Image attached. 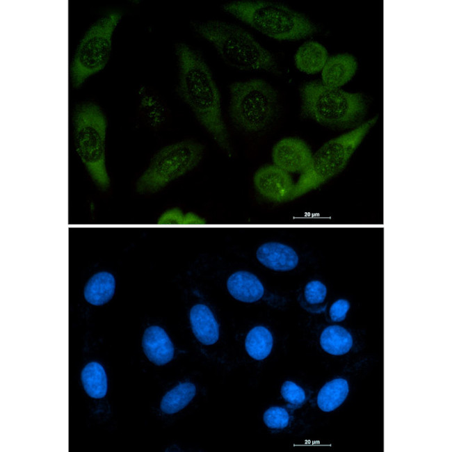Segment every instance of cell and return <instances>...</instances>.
Segmentation results:
<instances>
[{"instance_id":"cell-26","label":"cell","mask_w":452,"mask_h":452,"mask_svg":"<svg viewBox=\"0 0 452 452\" xmlns=\"http://www.w3.org/2000/svg\"><path fill=\"white\" fill-rule=\"evenodd\" d=\"M327 289L324 284L318 280H313L305 287V297L310 304L323 302L326 297Z\"/></svg>"},{"instance_id":"cell-2","label":"cell","mask_w":452,"mask_h":452,"mask_svg":"<svg viewBox=\"0 0 452 452\" xmlns=\"http://www.w3.org/2000/svg\"><path fill=\"white\" fill-rule=\"evenodd\" d=\"M193 30L208 41L228 65L244 71L280 72L273 54L246 30L220 20L192 21Z\"/></svg>"},{"instance_id":"cell-21","label":"cell","mask_w":452,"mask_h":452,"mask_svg":"<svg viewBox=\"0 0 452 452\" xmlns=\"http://www.w3.org/2000/svg\"><path fill=\"white\" fill-rule=\"evenodd\" d=\"M86 394L93 398H104L107 392V376L104 367L97 362L88 363L81 373Z\"/></svg>"},{"instance_id":"cell-18","label":"cell","mask_w":452,"mask_h":452,"mask_svg":"<svg viewBox=\"0 0 452 452\" xmlns=\"http://www.w3.org/2000/svg\"><path fill=\"white\" fill-rule=\"evenodd\" d=\"M115 288L113 275L108 272H99L92 276L86 283L84 298L91 305H102L113 298Z\"/></svg>"},{"instance_id":"cell-24","label":"cell","mask_w":452,"mask_h":452,"mask_svg":"<svg viewBox=\"0 0 452 452\" xmlns=\"http://www.w3.org/2000/svg\"><path fill=\"white\" fill-rule=\"evenodd\" d=\"M263 419L267 427L272 429H283L289 422V415L282 407H271L264 414Z\"/></svg>"},{"instance_id":"cell-19","label":"cell","mask_w":452,"mask_h":452,"mask_svg":"<svg viewBox=\"0 0 452 452\" xmlns=\"http://www.w3.org/2000/svg\"><path fill=\"white\" fill-rule=\"evenodd\" d=\"M349 392L348 384L344 378H336L325 383L317 396V405L324 412H331L339 407Z\"/></svg>"},{"instance_id":"cell-22","label":"cell","mask_w":452,"mask_h":452,"mask_svg":"<svg viewBox=\"0 0 452 452\" xmlns=\"http://www.w3.org/2000/svg\"><path fill=\"white\" fill-rule=\"evenodd\" d=\"M195 393L194 384L188 382L179 383L163 396L160 403L161 410L166 414H175L184 408Z\"/></svg>"},{"instance_id":"cell-11","label":"cell","mask_w":452,"mask_h":452,"mask_svg":"<svg viewBox=\"0 0 452 452\" xmlns=\"http://www.w3.org/2000/svg\"><path fill=\"white\" fill-rule=\"evenodd\" d=\"M253 183L260 194L279 201L291 197L295 185L290 174L274 164L259 168Z\"/></svg>"},{"instance_id":"cell-25","label":"cell","mask_w":452,"mask_h":452,"mask_svg":"<svg viewBox=\"0 0 452 452\" xmlns=\"http://www.w3.org/2000/svg\"><path fill=\"white\" fill-rule=\"evenodd\" d=\"M280 392L284 400L293 405L302 404L306 398L302 387L289 380L283 383Z\"/></svg>"},{"instance_id":"cell-5","label":"cell","mask_w":452,"mask_h":452,"mask_svg":"<svg viewBox=\"0 0 452 452\" xmlns=\"http://www.w3.org/2000/svg\"><path fill=\"white\" fill-rule=\"evenodd\" d=\"M229 115L234 124L250 134L262 131L271 124L278 109V95L268 82L260 79L230 84Z\"/></svg>"},{"instance_id":"cell-4","label":"cell","mask_w":452,"mask_h":452,"mask_svg":"<svg viewBox=\"0 0 452 452\" xmlns=\"http://www.w3.org/2000/svg\"><path fill=\"white\" fill-rule=\"evenodd\" d=\"M300 93L302 115L325 126L346 128L357 122L365 113L366 104L360 93L316 81L304 83Z\"/></svg>"},{"instance_id":"cell-10","label":"cell","mask_w":452,"mask_h":452,"mask_svg":"<svg viewBox=\"0 0 452 452\" xmlns=\"http://www.w3.org/2000/svg\"><path fill=\"white\" fill-rule=\"evenodd\" d=\"M312 157L307 144L298 138H284L272 150L273 164L289 173H302L308 168Z\"/></svg>"},{"instance_id":"cell-8","label":"cell","mask_w":452,"mask_h":452,"mask_svg":"<svg viewBox=\"0 0 452 452\" xmlns=\"http://www.w3.org/2000/svg\"><path fill=\"white\" fill-rule=\"evenodd\" d=\"M204 147L193 140H184L160 149L136 181L138 191L154 192L195 168Z\"/></svg>"},{"instance_id":"cell-6","label":"cell","mask_w":452,"mask_h":452,"mask_svg":"<svg viewBox=\"0 0 452 452\" xmlns=\"http://www.w3.org/2000/svg\"><path fill=\"white\" fill-rule=\"evenodd\" d=\"M376 121L369 120L324 143L312 154L308 168L295 183L291 197L315 189L341 172Z\"/></svg>"},{"instance_id":"cell-9","label":"cell","mask_w":452,"mask_h":452,"mask_svg":"<svg viewBox=\"0 0 452 452\" xmlns=\"http://www.w3.org/2000/svg\"><path fill=\"white\" fill-rule=\"evenodd\" d=\"M118 11L109 12L94 22L79 42L70 67L74 87H79L90 76L102 70L112 48V35L120 21Z\"/></svg>"},{"instance_id":"cell-12","label":"cell","mask_w":452,"mask_h":452,"mask_svg":"<svg viewBox=\"0 0 452 452\" xmlns=\"http://www.w3.org/2000/svg\"><path fill=\"white\" fill-rule=\"evenodd\" d=\"M142 346L147 359L157 366L166 364L173 359V344L166 331L159 326L152 325L145 330Z\"/></svg>"},{"instance_id":"cell-17","label":"cell","mask_w":452,"mask_h":452,"mask_svg":"<svg viewBox=\"0 0 452 452\" xmlns=\"http://www.w3.org/2000/svg\"><path fill=\"white\" fill-rule=\"evenodd\" d=\"M328 58L326 49L319 42L308 41L302 44L295 55V64L301 72L315 74L322 70Z\"/></svg>"},{"instance_id":"cell-15","label":"cell","mask_w":452,"mask_h":452,"mask_svg":"<svg viewBox=\"0 0 452 452\" xmlns=\"http://www.w3.org/2000/svg\"><path fill=\"white\" fill-rule=\"evenodd\" d=\"M190 322L195 337L202 344L212 345L218 340V324L207 305H194L190 311Z\"/></svg>"},{"instance_id":"cell-14","label":"cell","mask_w":452,"mask_h":452,"mask_svg":"<svg viewBox=\"0 0 452 452\" xmlns=\"http://www.w3.org/2000/svg\"><path fill=\"white\" fill-rule=\"evenodd\" d=\"M357 66L355 58L350 54L330 56L321 70V83L328 87L340 88L352 79Z\"/></svg>"},{"instance_id":"cell-27","label":"cell","mask_w":452,"mask_h":452,"mask_svg":"<svg viewBox=\"0 0 452 452\" xmlns=\"http://www.w3.org/2000/svg\"><path fill=\"white\" fill-rule=\"evenodd\" d=\"M350 308V303L345 299H339L335 301L330 307V316L332 321L340 322L345 319L346 314Z\"/></svg>"},{"instance_id":"cell-23","label":"cell","mask_w":452,"mask_h":452,"mask_svg":"<svg viewBox=\"0 0 452 452\" xmlns=\"http://www.w3.org/2000/svg\"><path fill=\"white\" fill-rule=\"evenodd\" d=\"M273 344L272 334L264 326H256L250 330L245 341L248 354L256 360L266 358L271 352Z\"/></svg>"},{"instance_id":"cell-7","label":"cell","mask_w":452,"mask_h":452,"mask_svg":"<svg viewBox=\"0 0 452 452\" xmlns=\"http://www.w3.org/2000/svg\"><path fill=\"white\" fill-rule=\"evenodd\" d=\"M76 151L96 185L106 188L110 179L106 167L105 140L107 122L101 108L88 102L79 105L74 114Z\"/></svg>"},{"instance_id":"cell-16","label":"cell","mask_w":452,"mask_h":452,"mask_svg":"<svg viewBox=\"0 0 452 452\" xmlns=\"http://www.w3.org/2000/svg\"><path fill=\"white\" fill-rule=\"evenodd\" d=\"M227 286L235 299L245 302L259 300L264 292L260 280L254 274L247 271H238L230 275Z\"/></svg>"},{"instance_id":"cell-3","label":"cell","mask_w":452,"mask_h":452,"mask_svg":"<svg viewBox=\"0 0 452 452\" xmlns=\"http://www.w3.org/2000/svg\"><path fill=\"white\" fill-rule=\"evenodd\" d=\"M223 10L259 33L278 40H295L314 33L315 25L286 5L268 1H236Z\"/></svg>"},{"instance_id":"cell-20","label":"cell","mask_w":452,"mask_h":452,"mask_svg":"<svg viewBox=\"0 0 452 452\" xmlns=\"http://www.w3.org/2000/svg\"><path fill=\"white\" fill-rule=\"evenodd\" d=\"M320 344L328 353L342 355L347 353L352 348L353 338L344 328L339 325H330L322 332Z\"/></svg>"},{"instance_id":"cell-13","label":"cell","mask_w":452,"mask_h":452,"mask_svg":"<svg viewBox=\"0 0 452 452\" xmlns=\"http://www.w3.org/2000/svg\"><path fill=\"white\" fill-rule=\"evenodd\" d=\"M256 255L263 265L275 271H290L298 263L296 252L291 247L278 242L262 244L257 249Z\"/></svg>"},{"instance_id":"cell-1","label":"cell","mask_w":452,"mask_h":452,"mask_svg":"<svg viewBox=\"0 0 452 452\" xmlns=\"http://www.w3.org/2000/svg\"><path fill=\"white\" fill-rule=\"evenodd\" d=\"M178 63L177 92L200 124L227 154H232L225 124L220 95L213 74L202 56L185 42L175 47Z\"/></svg>"}]
</instances>
